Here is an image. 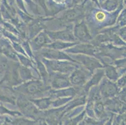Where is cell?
Returning <instances> with one entry per match:
<instances>
[{"label": "cell", "mask_w": 126, "mask_h": 125, "mask_svg": "<svg viewBox=\"0 0 126 125\" xmlns=\"http://www.w3.org/2000/svg\"><path fill=\"white\" fill-rule=\"evenodd\" d=\"M44 42H45V38L43 36V35H40L37 38L36 40H35V44L38 46H41L44 44Z\"/></svg>", "instance_id": "5b68a950"}, {"label": "cell", "mask_w": 126, "mask_h": 125, "mask_svg": "<svg viewBox=\"0 0 126 125\" xmlns=\"http://www.w3.org/2000/svg\"><path fill=\"white\" fill-rule=\"evenodd\" d=\"M51 63H51V66H52L51 68L60 71H67L70 68H72L71 67L70 65H65V64L58 63V62H56L57 63H53V62H51Z\"/></svg>", "instance_id": "3957f363"}, {"label": "cell", "mask_w": 126, "mask_h": 125, "mask_svg": "<svg viewBox=\"0 0 126 125\" xmlns=\"http://www.w3.org/2000/svg\"><path fill=\"white\" fill-rule=\"evenodd\" d=\"M105 14L103 12H98L96 14L95 18L98 21L100 22V21H103L105 19Z\"/></svg>", "instance_id": "8992f818"}, {"label": "cell", "mask_w": 126, "mask_h": 125, "mask_svg": "<svg viewBox=\"0 0 126 125\" xmlns=\"http://www.w3.org/2000/svg\"><path fill=\"white\" fill-rule=\"evenodd\" d=\"M85 81V76L80 71H77L71 76V81L74 84H80Z\"/></svg>", "instance_id": "6da1fadb"}, {"label": "cell", "mask_w": 126, "mask_h": 125, "mask_svg": "<svg viewBox=\"0 0 126 125\" xmlns=\"http://www.w3.org/2000/svg\"><path fill=\"white\" fill-rule=\"evenodd\" d=\"M55 1L57 2V3H62L63 2H64L65 0H54Z\"/></svg>", "instance_id": "52a82bcc"}, {"label": "cell", "mask_w": 126, "mask_h": 125, "mask_svg": "<svg viewBox=\"0 0 126 125\" xmlns=\"http://www.w3.org/2000/svg\"><path fill=\"white\" fill-rule=\"evenodd\" d=\"M42 88L41 84H37V83H33V84H30L27 87L28 92H30L31 93H35L37 92V91H40L41 89Z\"/></svg>", "instance_id": "277c9868"}, {"label": "cell", "mask_w": 126, "mask_h": 125, "mask_svg": "<svg viewBox=\"0 0 126 125\" xmlns=\"http://www.w3.org/2000/svg\"><path fill=\"white\" fill-rule=\"evenodd\" d=\"M76 34L79 38L82 40H87L89 38V35L87 31L85 26L80 25L76 28Z\"/></svg>", "instance_id": "7a4b0ae2"}]
</instances>
